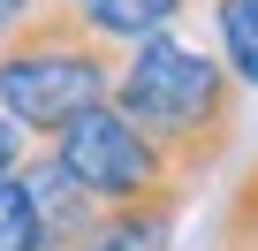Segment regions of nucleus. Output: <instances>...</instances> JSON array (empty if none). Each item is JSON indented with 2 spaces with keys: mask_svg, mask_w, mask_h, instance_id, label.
<instances>
[{
  "mask_svg": "<svg viewBox=\"0 0 258 251\" xmlns=\"http://www.w3.org/2000/svg\"><path fill=\"white\" fill-rule=\"evenodd\" d=\"M175 243V206H121L91 228L84 251H167Z\"/></svg>",
  "mask_w": 258,
  "mask_h": 251,
  "instance_id": "nucleus-7",
  "label": "nucleus"
},
{
  "mask_svg": "<svg viewBox=\"0 0 258 251\" xmlns=\"http://www.w3.org/2000/svg\"><path fill=\"white\" fill-rule=\"evenodd\" d=\"M114 76H121L114 46L91 38L53 0L46 16H31L8 46H0V114H8L23 137L53 145L76 114H91V107L114 99Z\"/></svg>",
  "mask_w": 258,
  "mask_h": 251,
  "instance_id": "nucleus-2",
  "label": "nucleus"
},
{
  "mask_svg": "<svg viewBox=\"0 0 258 251\" xmlns=\"http://www.w3.org/2000/svg\"><path fill=\"white\" fill-rule=\"evenodd\" d=\"M61 8L91 38H106V46H145V38H160V31L182 23L190 0H61Z\"/></svg>",
  "mask_w": 258,
  "mask_h": 251,
  "instance_id": "nucleus-5",
  "label": "nucleus"
},
{
  "mask_svg": "<svg viewBox=\"0 0 258 251\" xmlns=\"http://www.w3.org/2000/svg\"><path fill=\"white\" fill-rule=\"evenodd\" d=\"M213 16V54L228 61V76L243 91H258V0H198Z\"/></svg>",
  "mask_w": 258,
  "mask_h": 251,
  "instance_id": "nucleus-6",
  "label": "nucleus"
},
{
  "mask_svg": "<svg viewBox=\"0 0 258 251\" xmlns=\"http://www.w3.org/2000/svg\"><path fill=\"white\" fill-rule=\"evenodd\" d=\"M0 251H46V228H38L23 175H0Z\"/></svg>",
  "mask_w": 258,
  "mask_h": 251,
  "instance_id": "nucleus-8",
  "label": "nucleus"
},
{
  "mask_svg": "<svg viewBox=\"0 0 258 251\" xmlns=\"http://www.w3.org/2000/svg\"><path fill=\"white\" fill-rule=\"evenodd\" d=\"M114 107L137 122V130L167 153V168L182 183L213 175L235 145V122H243V84L228 76L220 54L160 31L145 46H129L121 76H114Z\"/></svg>",
  "mask_w": 258,
  "mask_h": 251,
  "instance_id": "nucleus-1",
  "label": "nucleus"
},
{
  "mask_svg": "<svg viewBox=\"0 0 258 251\" xmlns=\"http://www.w3.org/2000/svg\"><path fill=\"white\" fill-rule=\"evenodd\" d=\"M16 175H23V190H31V206H38L46 251H84V243H91V228L106 221V206H99V198H91L61 160H53V145H46V153H31Z\"/></svg>",
  "mask_w": 258,
  "mask_h": 251,
  "instance_id": "nucleus-4",
  "label": "nucleus"
},
{
  "mask_svg": "<svg viewBox=\"0 0 258 251\" xmlns=\"http://www.w3.org/2000/svg\"><path fill=\"white\" fill-rule=\"evenodd\" d=\"M53 160H61L106 213H121V206H182V190H190V183L167 168V153H160L114 99L69 122V130L53 137Z\"/></svg>",
  "mask_w": 258,
  "mask_h": 251,
  "instance_id": "nucleus-3",
  "label": "nucleus"
},
{
  "mask_svg": "<svg viewBox=\"0 0 258 251\" xmlns=\"http://www.w3.org/2000/svg\"><path fill=\"white\" fill-rule=\"evenodd\" d=\"M46 8H53V0H0V46H8L31 16H46Z\"/></svg>",
  "mask_w": 258,
  "mask_h": 251,
  "instance_id": "nucleus-9",
  "label": "nucleus"
},
{
  "mask_svg": "<svg viewBox=\"0 0 258 251\" xmlns=\"http://www.w3.org/2000/svg\"><path fill=\"white\" fill-rule=\"evenodd\" d=\"M23 160H31V145H23V130H16L8 114H0V175H16Z\"/></svg>",
  "mask_w": 258,
  "mask_h": 251,
  "instance_id": "nucleus-10",
  "label": "nucleus"
}]
</instances>
